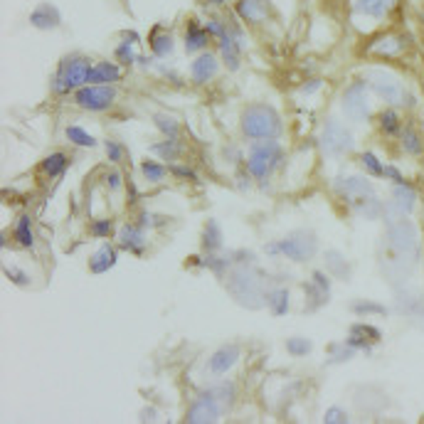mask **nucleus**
Returning <instances> with one entry per match:
<instances>
[{
	"instance_id": "obj_20",
	"label": "nucleus",
	"mask_w": 424,
	"mask_h": 424,
	"mask_svg": "<svg viewBox=\"0 0 424 424\" xmlns=\"http://www.w3.org/2000/svg\"><path fill=\"white\" fill-rule=\"evenodd\" d=\"M113 264H116V252L111 250L108 245L101 247L96 255H91V260H89V269H91V274H104L108 272Z\"/></svg>"
},
{
	"instance_id": "obj_1",
	"label": "nucleus",
	"mask_w": 424,
	"mask_h": 424,
	"mask_svg": "<svg viewBox=\"0 0 424 424\" xmlns=\"http://www.w3.org/2000/svg\"><path fill=\"white\" fill-rule=\"evenodd\" d=\"M242 131L255 141H269L281 131V118L267 104H255L242 113Z\"/></svg>"
},
{
	"instance_id": "obj_22",
	"label": "nucleus",
	"mask_w": 424,
	"mask_h": 424,
	"mask_svg": "<svg viewBox=\"0 0 424 424\" xmlns=\"http://www.w3.org/2000/svg\"><path fill=\"white\" fill-rule=\"evenodd\" d=\"M121 250H128L133 255L143 252V232L136 227H123L121 230Z\"/></svg>"
},
{
	"instance_id": "obj_16",
	"label": "nucleus",
	"mask_w": 424,
	"mask_h": 424,
	"mask_svg": "<svg viewBox=\"0 0 424 424\" xmlns=\"http://www.w3.org/2000/svg\"><path fill=\"white\" fill-rule=\"evenodd\" d=\"M237 13L245 20H250V23H260L269 15V0H240Z\"/></svg>"
},
{
	"instance_id": "obj_26",
	"label": "nucleus",
	"mask_w": 424,
	"mask_h": 424,
	"mask_svg": "<svg viewBox=\"0 0 424 424\" xmlns=\"http://www.w3.org/2000/svg\"><path fill=\"white\" fill-rule=\"evenodd\" d=\"M203 242H205V250H210V252H215L222 247V232H220V225H217L215 220H210L208 225H205Z\"/></svg>"
},
{
	"instance_id": "obj_40",
	"label": "nucleus",
	"mask_w": 424,
	"mask_h": 424,
	"mask_svg": "<svg viewBox=\"0 0 424 424\" xmlns=\"http://www.w3.org/2000/svg\"><path fill=\"white\" fill-rule=\"evenodd\" d=\"M116 57L123 62V65H131V62H133V50H131V45H128V43H121V48L116 50Z\"/></svg>"
},
{
	"instance_id": "obj_25",
	"label": "nucleus",
	"mask_w": 424,
	"mask_h": 424,
	"mask_svg": "<svg viewBox=\"0 0 424 424\" xmlns=\"http://www.w3.org/2000/svg\"><path fill=\"white\" fill-rule=\"evenodd\" d=\"M67 163H69V158H67L65 153H52V156L43 160V170L50 178H57V175H62L67 170Z\"/></svg>"
},
{
	"instance_id": "obj_11",
	"label": "nucleus",
	"mask_w": 424,
	"mask_h": 424,
	"mask_svg": "<svg viewBox=\"0 0 424 424\" xmlns=\"http://www.w3.org/2000/svg\"><path fill=\"white\" fill-rule=\"evenodd\" d=\"M343 111L348 118L353 121H365L370 116V106H368V96H365V84L363 82H355L345 89L343 94Z\"/></svg>"
},
{
	"instance_id": "obj_39",
	"label": "nucleus",
	"mask_w": 424,
	"mask_h": 424,
	"mask_svg": "<svg viewBox=\"0 0 424 424\" xmlns=\"http://www.w3.org/2000/svg\"><path fill=\"white\" fill-rule=\"evenodd\" d=\"M323 422H328V424H343V422H348L345 420V412L340 410V407H330L328 412H325V417H323Z\"/></svg>"
},
{
	"instance_id": "obj_21",
	"label": "nucleus",
	"mask_w": 424,
	"mask_h": 424,
	"mask_svg": "<svg viewBox=\"0 0 424 424\" xmlns=\"http://www.w3.org/2000/svg\"><path fill=\"white\" fill-rule=\"evenodd\" d=\"M220 55H222V60H225L227 69L235 72L237 67H240V45L232 40L230 33H227L225 38H220Z\"/></svg>"
},
{
	"instance_id": "obj_28",
	"label": "nucleus",
	"mask_w": 424,
	"mask_h": 424,
	"mask_svg": "<svg viewBox=\"0 0 424 424\" xmlns=\"http://www.w3.org/2000/svg\"><path fill=\"white\" fill-rule=\"evenodd\" d=\"M151 151H153V153H158V156L163 158V160H175V158L180 156V151H183V148H180V143H178V141H173V138H168V141H163V143H153Z\"/></svg>"
},
{
	"instance_id": "obj_50",
	"label": "nucleus",
	"mask_w": 424,
	"mask_h": 424,
	"mask_svg": "<svg viewBox=\"0 0 424 424\" xmlns=\"http://www.w3.org/2000/svg\"><path fill=\"white\" fill-rule=\"evenodd\" d=\"M212 3H222V0H212Z\"/></svg>"
},
{
	"instance_id": "obj_43",
	"label": "nucleus",
	"mask_w": 424,
	"mask_h": 424,
	"mask_svg": "<svg viewBox=\"0 0 424 424\" xmlns=\"http://www.w3.org/2000/svg\"><path fill=\"white\" fill-rule=\"evenodd\" d=\"M353 311L355 313H385V308L375 306V303H355Z\"/></svg>"
},
{
	"instance_id": "obj_3",
	"label": "nucleus",
	"mask_w": 424,
	"mask_h": 424,
	"mask_svg": "<svg viewBox=\"0 0 424 424\" xmlns=\"http://www.w3.org/2000/svg\"><path fill=\"white\" fill-rule=\"evenodd\" d=\"M89 74H91L89 60H84V57H69V60L62 62L60 74L55 79V91L67 94L72 89H82V84L89 82Z\"/></svg>"
},
{
	"instance_id": "obj_36",
	"label": "nucleus",
	"mask_w": 424,
	"mask_h": 424,
	"mask_svg": "<svg viewBox=\"0 0 424 424\" xmlns=\"http://www.w3.org/2000/svg\"><path fill=\"white\" fill-rule=\"evenodd\" d=\"M380 126H382V131H385V133H397V131H400V118H397L395 111H385L380 116Z\"/></svg>"
},
{
	"instance_id": "obj_49",
	"label": "nucleus",
	"mask_w": 424,
	"mask_h": 424,
	"mask_svg": "<svg viewBox=\"0 0 424 424\" xmlns=\"http://www.w3.org/2000/svg\"><path fill=\"white\" fill-rule=\"evenodd\" d=\"M318 87H320V82H308V87H303V91H306V94H308V91L318 89Z\"/></svg>"
},
{
	"instance_id": "obj_37",
	"label": "nucleus",
	"mask_w": 424,
	"mask_h": 424,
	"mask_svg": "<svg viewBox=\"0 0 424 424\" xmlns=\"http://www.w3.org/2000/svg\"><path fill=\"white\" fill-rule=\"evenodd\" d=\"M375 52L377 55H397L400 52V40L397 38H385L375 45Z\"/></svg>"
},
{
	"instance_id": "obj_35",
	"label": "nucleus",
	"mask_w": 424,
	"mask_h": 424,
	"mask_svg": "<svg viewBox=\"0 0 424 424\" xmlns=\"http://www.w3.org/2000/svg\"><path fill=\"white\" fill-rule=\"evenodd\" d=\"M156 126L160 128V133H165L168 138H175L178 136V131H180V126L173 121V118H168V116H156Z\"/></svg>"
},
{
	"instance_id": "obj_33",
	"label": "nucleus",
	"mask_w": 424,
	"mask_h": 424,
	"mask_svg": "<svg viewBox=\"0 0 424 424\" xmlns=\"http://www.w3.org/2000/svg\"><path fill=\"white\" fill-rule=\"evenodd\" d=\"M170 50H173V38L170 35H156L153 38V52H156L158 57H165V55H170Z\"/></svg>"
},
{
	"instance_id": "obj_8",
	"label": "nucleus",
	"mask_w": 424,
	"mask_h": 424,
	"mask_svg": "<svg viewBox=\"0 0 424 424\" xmlns=\"http://www.w3.org/2000/svg\"><path fill=\"white\" fill-rule=\"evenodd\" d=\"M230 291L245 306H257V303L264 301V294H262V284L257 281V277L252 272H237L230 281Z\"/></svg>"
},
{
	"instance_id": "obj_31",
	"label": "nucleus",
	"mask_w": 424,
	"mask_h": 424,
	"mask_svg": "<svg viewBox=\"0 0 424 424\" xmlns=\"http://www.w3.org/2000/svg\"><path fill=\"white\" fill-rule=\"evenodd\" d=\"M269 306H272V313L284 316V313L289 311V291L286 289H279V291L269 294Z\"/></svg>"
},
{
	"instance_id": "obj_9",
	"label": "nucleus",
	"mask_w": 424,
	"mask_h": 424,
	"mask_svg": "<svg viewBox=\"0 0 424 424\" xmlns=\"http://www.w3.org/2000/svg\"><path fill=\"white\" fill-rule=\"evenodd\" d=\"M116 99V89L108 84H91L77 89V104L87 111H104Z\"/></svg>"
},
{
	"instance_id": "obj_17",
	"label": "nucleus",
	"mask_w": 424,
	"mask_h": 424,
	"mask_svg": "<svg viewBox=\"0 0 424 424\" xmlns=\"http://www.w3.org/2000/svg\"><path fill=\"white\" fill-rule=\"evenodd\" d=\"M30 23H33L35 28H40V30H52V28L60 25V10H57L55 5L45 3V5H40L33 15H30Z\"/></svg>"
},
{
	"instance_id": "obj_7",
	"label": "nucleus",
	"mask_w": 424,
	"mask_h": 424,
	"mask_svg": "<svg viewBox=\"0 0 424 424\" xmlns=\"http://www.w3.org/2000/svg\"><path fill=\"white\" fill-rule=\"evenodd\" d=\"M368 84L382 101H387V104H402V99H405V89H402L400 79H397L395 74H390V72H382V69L368 72Z\"/></svg>"
},
{
	"instance_id": "obj_19",
	"label": "nucleus",
	"mask_w": 424,
	"mask_h": 424,
	"mask_svg": "<svg viewBox=\"0 0 424 424\" xmlns=\"http://www.w3.org/2000/svg\"><path fill=\"white\" fill-rule=\"evenodd\" d=\"M121 79V69L111 62H101V65H91L89 82L91 84H111V82Z\"/></svg>"
},
{
	"instance_id": "obj_42",
	"label": "nucleus",
	"mask_w": 424,
	"mask_h": 424,
	"mask_svg": "<svg viewBox=\"0 0 424 424\" xmlns=\"http://www.w3.org/2000/svg\"><path fill=\"white\" fill-rule=\"evenodd\" d=\"M402 141H405V148H407L410 153H417V151H420V138H417L412 131H407L405 136H402Z\"/></svg>"
},
{
	"instance_id": "obj_12",
	"label": "nucleus",
	"mask_w": 424,
	"mask_h": 424,
	"mask_svg": "<svg viewBox=\"0 0 424 424\" xmlns=\"http://www.w3.org/2000/svg\"><path fill=\"white\" fill-rule=\"evenodd\" d=\"M335 183H338V185H335V190H338L343 198H348L355 208L375 195V193H372V183L368 178H363V175H350V178L335 180Z\"/></svg>"
},
{
	"instance_id": "obj_13",
	"label": "nucleus",
	"mask_w": 424,
	"mask_h": 424,
	"mask_svg": "<svg viewBox=\"0 0 424 424\" xmlns=\"http://www.w3.org/2000/svg\"><path fill=\"white\" fill-rule=\"evenodd\" d=\"M306 296H308V301H311V306H308V308L323 306V303L330 299V281L325 279L323 272H313L311 274V281L306 284Z\"/></svg>"
},
{
	"instance_id": "obj_41",
	"label": "nucleus",
	"mask_w": 424,
	"mask_h": 424,
	"mask_svg": "<svg viewBox=\"0 0 424 424\" xmlns=\"http://www.w3.org/2000/svg\"><path fill=\"white\" fill-rule=\"evenodd\" d=\"M91 232H94L96 237H106V235H111V222H108V220H99V222H94V225H91Z\"/></svg>"
},
{
	"instance_id": "obj_44",
	"label": "nucleus",
	"mask_w": 424,
	"mask_h": 424,
	"mask_svg": "<svg viewBox=\"0 0 424 424\" xmlns=\"http://www.w3.org/2000/svg\"><path fill=\"white\" fill-rule=\"evenodd\" d=\"M106 153H108V158L111 160H121V146L118 143H113V141H106Z\"/></svg>"
},
{
	"instance_id": "obj_10",
	"label": "nucleus",
	"mask_w": 424,
	"mask_h": 424,
	"mask_svg": "<svg viewBox=\"0 0 424 424\" xmlns=\"http://www.w3.org/2000/svg\"><path fill=\"white\" fill-rule=\"evenodd\" d=\"M225 412V407L220 405V400H217L215 395L210 392H205V395H200L198 400L193 402V407L188 410V417H185V422L190 424H210V422H217V417Z\"/></svg>"
},
{
	"instance_id": "obj_48",
	"label": "nucleus",
	"mask_w": 424,
	"mask_h": 424,
	"mask_svg": "<svg viewBox=\"0 0 424 424\" xmlns=\"http://www.w3.org/2000/svg\"><path fill=\"white\" fill-rule=\"evenodd\" d=\"M118 185H121V175H118V173H111V175H108V188L116 190Z\"/></svg>"
},
{
	"instance_id": "obj_27",
	"label": "nucleus",
	"mask_w": 424,
	"mask_h": 424,
	"mask_svg": "<svg viewBox=\"0 0 424 424\" xmlns=\"http://www.w3.org/2000/svg\"><path fill=\"white\" fill-rule=\"evenodd\" d=\"M67 138H69L74 146H84V148H94L96 141L91 133H87L82 126H67Z\"/></svg>"
},
{
	"instance_id": "obj_23",
	"label": "nucleus",
	"mask_w": 424,
	"mask_h": 424,
	"mask_svg": "<svg viewBox=\"0 0 424 424\" xmlns=\"http://www.w3.org/2000/svg\"><path fill=\"white\" fill-rule=\"evenodd\" d=\"M392 0H358L355 10L363 15H370V18H382V15L390 10Z\"/></svg>"
},
{
	"instance_id": "obj_18",
	"label": "nucleus",
	"mask_w": 424,
	"mask_h": 424,
	"mask_svg": "<svg viewBox=\"0 0 424 424\" xmlns=\"http://www.w3.org/2000/svg\"><path fill=\"white\" fill-rule=\"evenodd\" d=\"M415 200H417V195L410 185H405V183L395 185V190H392V208L397 210V215L412 212V208H415Z\"/></svg>"
},
{
	"instance_id": "obj_45",
	"label": "nucleus",
	"mask_w": 424,
	"mask_h": 424,
	"mask_svg": "<svg viewBox=\"0 0 424 424\" xmlns=\"http://www.w3.org/2000/svg\"><path fill=\"white\" fill-rule=\"evenodd\" d=\"M208 33H212V35H217V38H225V35H227V30H225V28H222V25H220V23H210V25H208Z\"/></svg>"
},
{
	"instance_id": "obj_14",
	"label": "nucleus",
	"mask_w": 424,
	"mask_h": 424,
	"mask_svg": "<svg viewBox=\"0 0 424 424\" xmlns=\"http://www.w3.org/2000/svg\"><path fill=\"white\" fill-rule=\"evenodd\" d=\"M237 360H240V348H237V345H225V348H220L210 358V370L215 372V375H225Z\"/></svg>"
},
{
	"instance_id": "obj_34",
	"label": "nucleus",
	"mask_w": 424,
	"mask_h": 424,
	"mask_svg": "<svg viewBox=\"0 0 424 424\" xmlns=\"http://www.w3.org/2000/svg\"><path fill=\"white\" fill-rule=\"evenodd\" d=\"M286 350L291 355H308L311 353V343L306 338H291L286 340Z\"/></svg>"
},
{
	"instance_id": "obj_5",
	"label": "nucleus",
	"mask_w": 424,
	"mask_h": 424,
	"mask_svg": "<svg viewBox=\"0 0 424 424\" xmlns=\"http://www.w3.org/2000/svg\"><path fill=\"white\" fill-rule=\"evenodd\" d=\"M353 133L338 123L335 118H328L323 126V133H320V146L328 156H345L348 151H353Z\"/></svg>"
},
{
	"instance_id": "obj_6",
	"label": "nucleus",
	"mask_w": 424,
	"mask_h": 424,
	"mask_svg": "<svg viewBox=\"0 0 424 424\" xmlns=\"http://www.w3.org/2000/svg\"><path fill=\"white\" fill-rule=\"evenodd\" d=\"M387 242L390 247L402 257H415L417 255V230L412 222L407 220H392L387 227Z\"/></svg>"
},
{
	"instance_id": "obj_46",
	"label": "nucleus",
	"mask_w": 424,
	"mask_h": 424,
	"mask_svg": "<svg viewBox=\"0 0 424 424\" xmlns=\"http://www.w3.org/2000/svg\"><path fill=\"white\" fill-rule=\"evenodd\" d=\"M170 170H173L175 175H183V178H195V173H193V170L183 168V165H173V168H170Z\"/></svg>"
},
{
	"instance_id": "obj_32",
	"label": "nucleus",
	"mask_w": 424,
	"mask_h": 424,
	"mask_svg": "<svg viewBox=\"0 0 424 424\" xmlns=\"http://www.w3.org/2000/svg\"><path fill=\"white\" fill-rule=\"evenodd\" d=\"M141 170H143V175H146L151 183H160L163 180V175H165V168L160 163H153V160H143L141 163Z\"/></svg>"
},
{
	"instance_id": "obj_2",
	"label": "nucleus",
	"mask_w": 424,
	"mask_h": 424,
	"mask_svg": "<svg viewBox=\"0 0 424 424\" xmlns=\"http://www.w3.org/2000/svg\"><path fill=\"white\" fill-rule=\"evenodd\" d=\"M267 252L269 255H284L291 262H308L313 257V252H316V237L306 230L294 232L286 240L277 242V245H269Z\"/></svg>"
},
{
	"instance_id": "obj_47",
	"label": "nucleus",
	"mask_w": 424,
	"mask_h": 424,
	"mask_svg": "<svg viewBox=\"0 0 424 424\" xmlns=\"http://www.w3.org/2000/svg\"><path fill=\"white\" fill-rule=\"evenodd\" d=\"M8 277L15 279V284H28V277H25V274H20V272H13V269H8Z\"/></svg>"
},
{
	"instance_id": "obj_24",
	"label": "nucleus",
	"mask_w": 424,
	"mask_h": 424,
	"mask_svg": "<svg viewBox=\"0 0 424 424\" xmlns=\"http://www.w3.org/2000/svg\"><path fill=\"white\" fill-rule=\"evenodd\" d=\"M15 242L20 247H33L35 245V235H33V222L28 215H23L15 225Z\"/></svg>"
},
{
	"instance_id": "obj_29",
	"label": "nucleus",
	"mask_w": 424,
	"mask_h": 424,
	"mask_svg": "<svg viewBox=\"0 0 424 424\" xmlns=\"http://www.w3.org/2000/svg\"><path fill=\"white\" fill-rule=\"evenodd\" d=\"M325 262H328V269H330V272H333L338 279H348V277H350L348 262H345L343 257L338 255V252H328V255H325Z\"/></svg>"
},
{
	"instance_id": "obj_15",
	"label": "nucleus",
	"mask_w": 424,
	"mask_h": 424,
	"mask_svg": "<svg viewBox=\"0 0 424 424\" xmlns=\"http://www.w3.org/2000/svg\"><path fill=\"white\" fill-rule=\"evenodd\" d=\"M190 74H193V79L198 82V84L210 82L212 77L217 74V57L210 55V52L200 55L198 60L193 62V67H190Z\"/></svg>"
},
{
	"instance_id": "obj_4",
	"label": "nucleus",
	"mask_w": 424,
	"mask_h": 424,
	"mask_svg": "<svg viewBox=\"0 0 424 424\" xmlns=\"http://www.w3.org/2000/svg\"><path fill=\"white\" fill-rule=\"evenodd\" d=\"M281 163V148L279 143H274L272 138L264 143H255L250 151V170L255 178H267L277 165Z\"/></svg>"
},
{
	"instance_id": "obj_30",
	"label": "nucleus",
	"mask_w": 424,
	"mask_h": 424,
	"mask_svg": "<svg viewBox=\"0 0 424 424\" xmlns=\"http://www.w3.org/2000/svg\"><path fill=\"white\" fill-rule=\"evenodd\" d=\"M205 43H208V35H205L198 25H190L188 33H185V48H188L190 52H195V50L205 48Z\"/></svg>"
},
{
	"instance_id": "obj_38",
	"label": "nucleus",
	"mask_w": 424,
	"mask_h": 424,
	"mask_svg": "<svg viewBox=\"0 0 424 424\" xmlns=\"http://www.w3.org/2000/svg\"><path fill=\"white\" fill-rule=\"evenodd\" d=\"M363 163L372 175H385V165L377 160V156H372V153H363Z\"/></svg>"
}]
</instances>
